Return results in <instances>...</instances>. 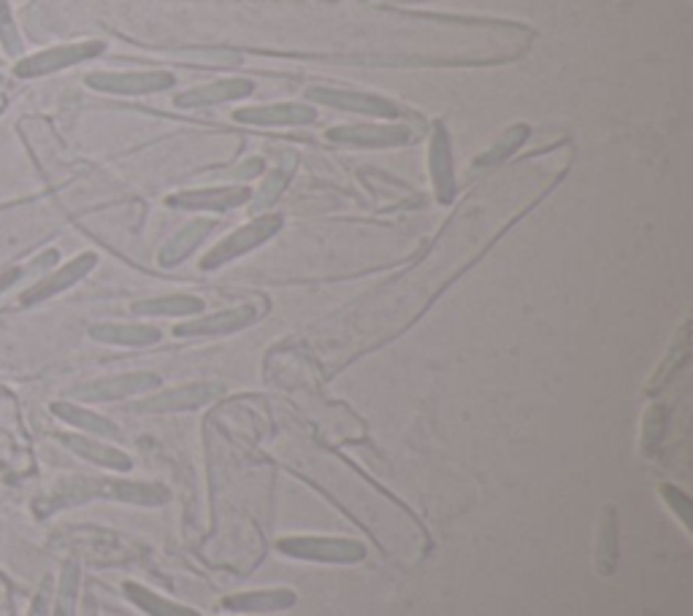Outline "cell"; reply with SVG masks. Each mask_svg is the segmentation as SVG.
I'll use <instances>...</instances> for the list:
<instances>
[{
  "instance_id": "obj_5",
  "label": "cell",
  "mask_w": 693,
  "mask_h": 616,
  "mask_svg": "<svg viewBox=\"0 0 693 616\" xmlns=\"http://www.w3.org/2000/svg\"><path fill=\"white\" fill-rule=\"evenodd\" d=\"M223 396L220 384H187L176 387V390H165L161 396H152L146 400L133 403V411H144V414H171V411H193L201 405L212 403Z\"/></svg>"
},
{
  "instance_id": "obj_30",
  "label": "cell",
  "mask_w": 693,
  "mask_h": 616,
  "mask_svg": "<svg viewBox=\"0 0 693 616\" xmlns=\"http://www.w3.org/2000/svg\"><path fill=\"white\" fill-rule=\"evenodd\" d=\"M661 495H664V501L674 509V514H677L680 520H683V525L691 527V509H693L691 497L685 495V492H680L677 486H670V484L661 486Z\"/></svg>"
},
{
  "instance_id": "obj_26",
  "label": "cell",
  "mask_w": 693,
  "mask_h": 616,
  "mask_svg": "<svg viewBox=\"0 0 693 616\" xmlns=\"http://www.w3.org/2000/svg\"><path fill=\"white\" fill-rule=\"evenodd\" d=\"M79 582H82L79 563L77 559H69V563L63 565V573H60L58 600H54V616H77Z\"/></svg>"
},
{
  "instance_id": "obj_10",
  "label": "cell",
  "mask_w": 693,
  "mask_h": 616,
  "mask_svg": "<svg viewBox=\"0 0 693 616\" xmlns=\"http://www.w3.org/2000/svg\"><path fill=\"white\" fill-rule=\"evenodd\" d=\"M428 168H431L434 193L439 203H450L456 198V171H452V146L450 133L441 122H434L431 146H428Z\"/></svg>"
},
{
  "instance_id": "obj_23",
  "label": "cell",
  "mask_w": 693,
  "mask_h": 616,
  "mask_svg": "<svg viewBox=\"0 0 693 616\" xmlns=\"http://www.w3.org/2000/svg\"><path fill=\"white\" fill-rule=\"evenodd\" d=\"M169 490L161 484H144V482H120L114 479V501L133 503V506H161L169 501Z\"/></svg>"
},
{
  "instance_id": "obj_25",
  "label": "cell",
  "mask_w": 693,
  "mask_h": 616,
  "mask_svg": "<svg viewBox=\"0 0 693 616\" xmlns=\"http://www.w3.org/2000/svg\"><path fill=\"white\" fill-rule=\"evenodd\" d=\"M125 593L128 597H131L133 603H136L139 608H144L146 614L152 616H198L193 612V608H185V606H176V603L165 600V597L150 593L146 587H141V584H133L128 582L125 584Z\"/></svg>"
},
{
  "instance_id": "obj_18",
  "label": "cell",
  "mask_w": 693,
  "mask_h": 616,
  "mask_svg": "<svg viewBox=\"0 0 693 616\" xmlns=\"http://www.w3.org/2000/svg\"><path fill=\"white\" fill-rule=\"evenodd\" d=\"M296 603V593L293 589H257V593H242L225 597L223 606L231 612H282V608H291Z\"/></svg>"
},
{
  "instance_id": "obj_3",
  "label": "cell",
  "mask_w": 693,
  "mask_h": 616,
  "mask_svg": "<svg viewBox=\"0 0 693 616\" xmlns=\"http://www.w3.org/2000/svg\"><path fill=\"white\" fill-rule=\"evenodd\" d=\"M279 552L287 557L312 559V563H358L366 557V546L360 541L347 538H282Z\"/></svg>"
},
{
  "instance_id": "obj_35",
  "label": "cell",
  "mask_w": 693,
  "mask_h": 616,
  "mask_svg": "<svg viewBox=\"0 0 693 616\" xmlns=\"http://www.w3.org/2000/svg\"><path fill=\"white\" fill-rule=\"evenodd\" d=\"M388 3H401V6H409V3H428V0H388Z\"/></svg>"
},
{
  "instance_id": "obj_9",
  "label": "cell",
  "mask_w": 693,
  "mask_h": 616,
  "mask_svg": "<svg viewBox=\"0 0 693 616\" xmlns=\"http://www.w3.org/2000/svg\"><path fill=\"white\" fill-rule=\"evenodd\" d=\"M88 84L101 92H116V95H146V92H163L176 84L174 73L169 71H144V73H90Z\"/></svg>"
},
{
  "instance_id": "obj_34",
  "label": "cell",
  "mask_w": 693,
  "mask_h": 616,
  "mask_svg": "<svg viewBox=\"0 0 693 616\" xmlns=\"http://www.w3.org/2000/svg\"><path fill=\"white\" fill-rule=\"evenodd\" d=\"M6 97H9V82H6V79H0V111H3V106H6Z\"/></svg>"
},
{
  "instance_id": "obj_1",
  "label": "cell",
  "mask_w": 693,
  "mask_h": 616,
  "mask_svg": "<svg viewBox=\"0 0 693 616\" xmlns=\"http://www.w3.org/2000/svg\"><path fill=\"white\" fill-rule=\"evenodd\" d=\"M35 473V454L17 409V400L3 392L0 396V476L6 482H22Z\"/></svg>"
},
{
  "instance_id": "obj_21",
  "label": "cell",
  "mask_w": 693,
  "mask_h": 616,
  "mask_svg": "<svg viewBox=\"0 0 693 616\" xmlns=\"http://www.w3.org/2000/svg\"><path fill=\"white\" fill-rule=\"evenodd\" d=\"M201 311H204V300L193 295H165V298L133 304V314H141V317H193Z\"/></svg>"
},
{
  "instance_id": "obj_36",
  "label": "cell",
  "mask_w": 693,
  "mask_h": 616,
  "mask_svg": "<svg viewBox=\"0 0 693 616\" xmlns=\"http://www.w3.org/2000/svg\"><path fill=\"white\" fill-rule=\"evenodd\" d=\"M0 396H3V390H0Z\"/></svg>"
},
{
  "instance_id": "obj_24",
  "label": "cell",
  "mask_w": 693,
  "mask_h": 616,
  "mask_svg": "<svg viewBox=\"0 0 693 616\" xmlns=\"http://www.w3.org/2000/svg\"><path fill=\"white\" fill-rule=\"evenodd\" d=\"M529 133H531V131H529V125H512V127H507V131L499 135V141H496V144L490 146L488 152H482L480 157L475 160V168H490V165L505 163L509 154H514V150H520V146L526 144V138H529Z\"/></svg>"
},
{
  "instance_id": "obj_29",
  "label": "cell",
  "mask_w": 693,
  "mask_h": 616,
  "mask_svg": "<svg viewBox=\"0 0 693 616\" xmlns=\"http://www.w3.org/2000/svg\"><path fill=\"white\" fill-rule=\"evenodd\" d=\"M666 430V411L664 405H653L645 414V433H642V443H645V452H653L659 446L661 435Z\"/></svg>"
},
{
  "instance_id": "obj_7",
  "label": "cell",
  "mask_w": 693,
  "mask_h": 616,
  "mask_svg": "<svg viewBox=\"0 0 693 616\" xmlns=\"http://www.w3.org/2000/svg\"><path fill=\"white\" fill-rule=\"evenodd\" d=\"M328 141L334 144H347V146H404L412 144L417 133L409 125H339L330 127Z\"/></svg>"
},
{
  "instance_id": "obj_14",
  "label": "cell",
  "mask_w": 693,
  "mask_h": 616,
  "mask_svg": "<svg viewBox=\"0 0 693 616\" xmlns=\"http://www.w3.org/2000/svg\"><path fill=\"white\" fill-rule=\"evenodd\" d=\"M253 198V189L247 187H217V189H187L169 198V206L190 208V212H228V208L244 206Z\"/></svg>"
},
{
  "instance_id": "obj_22",
  "label": "cell",
  "mask_w": 693,
  "mask_h": 616,
  "mask_svg": "<svg viewBox=\"0 0 693 616\" xmlns=\"http://www.w3.org/2000/svg\"><path fill=\"white\" fill-rule=\"evenodd\" d=\"M618 563V514L615 509L607 506L601 511L599 541H597V568L601 576H610Z\"/></svg>"
},
{
  "instance_id": "obj_11",
  "label": "cell",
  "mask_w": 693,
  "mask_h": 616,
  "mask_svg": "<svg viewBox=\"0 0 693 616\" xmlns=\"http://www.w3.org/2000/svg\"><path fill=\"white\" fill-rule=\"evenodd\" d=\"M98 265V257L93 255V251H88V255H79L73 257L71 263H65L63 268L54 270V274L44 276V279L39 281L35 287H30L28 292L22 295V306H33V304H41V300H49L54 298V295L65 292V289L77 285V281H82L84 276L90 274Z\"/></svg>"
},
{
  "instance_id": "obj_27",
  "label": "cell",
  "mask_w": 693,
  "mask_h": 616,
  "mask_svg": "<svg viewBox=\"0 0 693 616\" xmlns=\"http://www.w3.org/2000/svg\"><path fill=\"white\" fill-rule=\"evenodd\" d=\"M287 182H291V168H274L272 174L266 176V182L261 184V189L253 193V214H261L266 212L268 206H274V203L279 201L282 189L287 187Z\"/></svg>"
},
{
  "instance_id": "obj_19",
  "label": "cell",
  "mask_w": 693,
  "mask_h": 616,
  "mask_svg": "<svg viewBox=\"0 0 693 616\" xmlns=\"http://www.w3.org/2000/svg\"><path fill=\"white\" fill-rule=\"evenodd\" d=\"M90 336L114 347H150L161 341V330L152 325H95Z\"/></svg>"
},
{
  "instance_id": "obj_2",
  "label": "cell",
  "mask_w": 693,
  "mask_h": 616,
  "mask_svg": "<svg viewBox=\"0 0 693 616\" xmlns=\"http://www.w3.org/2000/svg\"><path fill=\"white\" fill-rule=\"evenodd\" d=\"M279 227H282L279 214H266V217L253 219L249 225L238 227V230H233L231 236H225L223 242L214 246L204 260H201V268L212 270V268H220V265L236 260V257L247 255V251H253L261 244H266L272 236H277Z\"/></svg>"
},
{
  "instance_id": "obj_15",
  "label": "cell",
  "mask_w": 693,
  "mask_h": 616,
  "mask_svg": "<svg viewBox=\"0 0 693 616\" xmlns=\"http://www.w3.org/2000/svg\"><path fill=\"white\" fill-rule=\"evenodd\" d=\"M255 92V84L249 79H223V82L204 84V88H195L182 92L176 97V106L182 109H195V106H217V103L228 101H244Z\"/></svg>"
},
{
  "instance_id": "obj_31",
  "label": "cell",
  "mask_w": 693,
  "mask_h": 616,
  "mask_svg": "<svg viewBox=\"0 0 693 616\" xmlns=\"http://www.w3.org/2000/svg\"><path fill=\"white\" fill-rule=\"evenodd\" d=\"M0 616H17L14 608V589L6 573H0Z\"/></svg>"
},
{
  "instance_id": "obj_17",
  "label": "cell",
  "mask_w": 693,
  "mask_h": 616,
  "mask_svg": "<svg viewBox=\"0 0 693 616\" xmlns=\"http://www.w3.org/2000/svg\"><path fill=\"white\" fill-rule=\"evenodd\" d=\"M214 222L212 219H195L190 225L182 227L174 238L161 249V265L163 268H171V265H180L185 257L193 255L195 246L204 244V238L208 233L214 230Z\"/></svg>"
},
{
  "instance_id": "obj_12",
  "label": "cell",
  "mask_w": 693,
  "mask_h": 616,
  "mask_svg": "<svg viewBox=\"0 0 693 616\" xmlns=\"http://www.w3.org/2000/svg\"><path fill=\"white\" fill-rule=\"evenodd\" d=\"M233 120L244 122V125H261V127H277V125H309L317 120L315 106H304V103H268V106H249L238 109Z\"/></svg>"
},
{
  "instance_id": "obj_16",
  "label": "cell",
  "mask_w": 693,
  "mask_h": 616,
  "mask_svg": "<svg viewBox=\"0 0 693 616\" xmlns=\"http://www.w3.org/2000/svg\"><path fill=\"white\" fill-rule=\"evenodd\" d=\"M60 441H63L73 454H79V458H82V460L93 462V465L109 468V471H120V473L131 471V468H133L131 454L120 452V449L109 446V443H98L93 439H88V435L60 433Z\"/></svg>"
},
{
  "instance_id": "obj_28",
  "label": "cell",
  "mask_w": 693,
  "mask_h": 616,
  "mask_svg": "<svg viewBox=\"0 0 693 616\" xmlns=\"http://www.w3.org/2000/svg\"><path fill=\"white\" fill-rule=\"evenodd\" d=\"M0 44H3L6 54H11V58L22 52V39L17 33L14 17H11V9L6 0H0Z\"/></svg>"
},
{
  "instance_id": "obj_20",
  "label": "cell",
  "mask_w": 693,
  "mask_h": 616,
  "mask_svg": "<svg viewBox=\"0 0 693 616\" xmlns=\"http://www.w3.org/2000/svg\"><path fill=\"white\" fill-rule=\"evenodd\" d=\"M52 414L60 417L63 422L73 424V428L84 430V433L98 435V439H120V428L114 422H109L106 417H98L93 411L82 409V405H73V403H52Z\"/></svg>"
},
{
  "instance_id": "obj_32",
  "label": "cell",
  "mask_w": 693,
  "mask_h": 616,
  "mask_svg": "<svg viewBox=\"0 0 693 616\" xmlns=\"http://www.w3.org/2000/svg\"><path fill=\"white\" fill-rule=\"evenodd\" d=\"M261 171H263V160L253 157V160H247V163L236 165V168L231 171V176L233 178H253V176L261 174Z\"/></svg>"
},
{
  "instance_id": "obj_4",
  "label": "cell",
  "mask_w": 693,
  "mask_h": 616,
  "mask_svg": "<svg viewBox=\"0 0 693 616\" xmlns=\"http://www.w3.org/2000/svg\"><path fill=\"white\" fill-rule=\"evenodd\" d=\"M312 103L320 106H330L336 111H353V114L379 116V120H396L401 109L394 101L379 95H369V92H353V90H334V88H312L306 92Z\"/></svg>"
},
{
  "instance_id": "obj_33",
  "label": "cell",
  "mask_w": 693,
  "mask_h": 616,
  "mask_svg": "<svg viewBox=\"0 0 693 616\" xmlns=\"http://www.w3.org/2000/svg\"><path fill=\"white\" fill-rule=\"evenodd\" d=\"M22 274H24L22 268H9V270H3V274H0V292H6V289H9L11 285H17Z\"/></svg>"
},
{
  "instance_id": "obj_8",
  "label": "cell",
  "mask_w": 693,
  "mask_h": 616,
  "mask_svg": "<svg viewBox=\"0 0 693 616\" xmlns=\"http://www.w3.org/2000/svg\"><path fill=\"white\" fill-rule=\"evenodd\" d=\"M101 41H84V44H71V47H58V49H49V52L33 54V58L22 60L17 63L14 73L22 79L30 76H44V73H54V71H63V68L84 63V60L95 58V54L103 52Z\"/></svg>"
},
{
  "instance_id": "obj_6",
  "label": "cell",
  "mask_w": 693,
  "mask_h": 616,
  "mask_svg": "<svg viewBox=\"0 0 693 616\" xmlns=\"http://www.w3.org/2000/svg\"><path fill=\"white\" fill-rule=\"evenodd\" d=\"M161 384V376L155 373H122L112 376V379H98L90 381V384L77 387L71 392V398L77 400H90V403H106V400H120V398H131L139 396V392L155 390Z\"/></svg>"
},
{
  "instance_id": "obj_13",
  "label": "cell",
  "mask_w": 693,
  "mask_h": 616,
  "mask_svg": "<svg viewBox=\"0 0 693 616\" xmlns=\"http://www.w3.org/2000/svg\"><path fill=\"white\" fill-rule=\"evenodd\" d=\"M257 319V308L255 306H238L231 308V311H220V314H208V317L190 319V322H182L174 328V336L187 338V336H228V332H236L247 325H253Z\"/></svg>"
}]
</instances>
